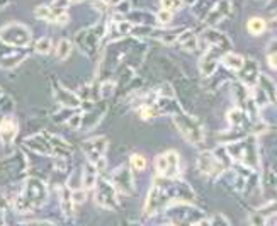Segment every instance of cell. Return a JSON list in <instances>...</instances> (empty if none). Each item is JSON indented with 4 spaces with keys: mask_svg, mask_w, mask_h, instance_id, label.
Instances as JSON below:
<instances>
[{
    "mask_svg": "<svg viewBox=\"0 0 277 226\" xmlns=\"http://www.w3.org/2000/svg\"><path fill=\"white\" fill-rule=\"evenodd\" d=\"M174 124L190 145L199 147L201 143H204V128L198 118L189 116L185 112H174Z\"/></svg>",
    "mask_w": 277,
    "mask_h": 226,
    "instance_id": "obj_3",
    "label": "cell"
},
{
    "mask_svg": "<svg viewBox=\"0 0 277 226\" xmlns=\"http://www.w3.org/2000/svg\"><path fill=\"white\" fill-rule=\"evenodd\" d=\"M225 51L218 46H209V49H206L201 56V63H199V68L203 72L204 77H213V73L216 72V67H218V62L221 58V54Z\"/></svg>",
    "mask_w": 277,
    "mask_h": 226,
    "instance_id": "obj_12",
    "label": "cell"
},
{
    "mask_svg": "<svg viewBox=\"0 0 277 226\" xmlns=\"http://www.w3.org/2000/svg\"><path fill=\"white\" fill-rule=\"evenodd\" d=\"M17 134V124L12 118H4L0 121V139L4 145H9Z\"/></svg>",
    "mask_w": 277,
    "mask_h": 226,
    "instance_id": "obj_16",
    "label": "cell"
},
{
    "mask_svg": "<svg viewBox=\"0 0 277 226\" xmlns=\"http://www.w3.org/2000/svg\"><path fill=\"white\" fill-rule=\"evenodd\" d=\"M97 179H99L97 167H95L94 163L87 162V163H85V167H84V174H82V185H84V189L85 190L94 189V185H95V182H97Z\"/></svg>",
    "mask_w": 277,
    "mask_h": 226,
    "instance_id": "obj_17",
    "label": "cell"
},
{
    "mask_svg": "<svg viewBox=\"0 0 277 226\" xmlns=\"http://www.w3.org/2000/svg\"><path fill=\"white\" fill-rule=\"evenodd\" d=\"M26 143L31 147L33 150H36V152L39 153H44V155H53L54 150L49 147V145L44 142V139L41 136H33V138H29L26 139Z\"/></svg>",
    "mask_w": 277,
    "mask_h": 226,
    "instance_id": "obj_20",
    "label": "cell"
},
{
    "mask_svg": "<svg viewBox=\"0 0 277 226\" xmlns=\"http://www.w3.org/2000/svg\"><path fill=\"white\" fill-rule=\"evenodd\" d=\"M4 211H6V201H4V197H0V223L4 221Z\"/></svg>",
    "mask_w": 277,
    "mask_h": 226,
    "instance_id": "obj_34",
    "label": "cell"
},
{
    "mask_svg": "<svg viewBox=\"0 0 277 226\" xmlns=\"http://www.w3.org/2000/svg\"><path fill=\"white\" fill-rule=\"evenodd\" d=\"M114 82H104L102 85H100V97L102 99H109L110 95L114 94Z\"/></svg>",
    "mask_w": 277,
    "mask_h": 226,
    "instance_id": "obj_30",
    "label": "cell"
},
{
    "mask_svg": "<svg viewBox=\"0 0 277 226\" xmlns=\"http://www.w3.org/2000/svg\"><path fill=\"white\" fill-rule=\"evenodd\" d=\"M155 170L158 177L163 179H177L180 174V157L177 152L170 150L155 158Z\"/></svg>",
    "mask_w": 277,
    "mask_h": 226,
    "instance_id": "obj_7",
    "label": "cell"
},
{
    "mask_svg": "<svg viewBox=\"0 0 277 226\" xmlns=\"http://www.w3.org/2000/svg\"><path fill=\"white\" fill-rule=\"evenodd\" d=\"M95 189V203L99 206H102L105 209H118V190L113 185V182L105 180L104 177L97 179V182L94 185Z\"/></svg>",
    "mask_w": 277,
    "mask_h": 226,
    "instance_id": "obj_9",
    "label": "cell"
},
{
    "mask_svg": "<svg viewBox=\"0 0 277 226\" xmlns=\"http://www.w3.org/2000/svg\"><path fill=\"white\" fill-rule=\"evenodd\" d=\"M62 206H63V211L65 214L68 216H73V199H72V190L70 189H63V194H62Z\"/></svg>",
    "mask_w": 277,
    "mask_h": 226,
    "instance_id": "obj_23",
    "label": "cell"
},
{
    "mask_svg": "<svg viewBox=\"0 0 277 226\" xmlns=\"http://www.w3.org/2000/svg\"><path fill=\"white\" fill-rule=\"evenodd\" d=\"M110 182L116 187L119 194H133L134 192V185H133V175H131L128 167H118L113 172V177H110Z\"/></svg>",
    "mask_w": 277,
    "mask_h": 226,
    "instance_id": "obj_11",
    "label": "cell"
},
{
    "mask_svg": "<svg viewBox=\"0 0 277 226\" xmlns=\"http://www.w3.org/2000/svg\"><path fill=\"white\" fill-rule=\"evenodd\" d=\"M219 60L226 68L233 70V72H240V68L243 67V62H245V58L241 56V54H236L233 51H225Z\"/></svg>",
    "mask_w": 277,
    "mask_h": 226,
    "instance_id": "obj_18",
    "label": "cell"
},
{
    "mask_svg": "<svg viewBox=\"0 0 277 226\" xmlns=\"http://www.w3.org/2000/svg\"><path fill=\"white\" fill-rule=\"evenodd\" d=\"M199 172L206 177H218L225 172V163L221 162L219 157L214 152H203L198 157Z\"/></svg>",
    "mask_w": 277,
    "mask_h": 226,
    "instance_id": "obj_10",
    "label": "cell"
},
{
    "mask_svg": "<svg viewBox=\"0 0 277 226\" xmlns=\"http://www.w3.org/2000/svg\"><path fill=\"white\" fill-rule=\"evenodd\" d=\"M85 189H75V190H72V199H73V204L77 206V204H82L84 201H85Z\"/></svg>",
    "mask_w": 277,
    "mask_h": 226,
    "instance_id": "obj_31",
    "label": "cell"
},
{
    "mask_svg": "<svg viewBox=\"0 0 277 226\" xmlns=\"http://www.w3.org/2000/svg\"><path fill=\"white\" fill-rule=\"evenodd\" d=\"M257 85L264 90V94L267 95L269 102L275 104V85H274V82H272L267 75H259V78H257Z\"/></svg>",
    "mask_w": 277,
    "mask_h": 226,
    "instance_id": "obj_19",
    "label": "cell"
},
{
    "mask_svg": "<svg viewBox=\"0 0 277 226\" xmlns=\"http://www.w3.org/2000/svg\"><path fill=\"white\" fill-rule=\"evenodd\" d=\"M0 41H4L9 46L24 48L31 43V33L26 26H21V24H7L0 31Z\"/></svg>",
    "mask_w": 277,
    "mask_h": 226,
    "instance_id": "obj_8",
    "label": "cell"
},
{
    "mask_svg": "<svg viewBox=\"0 0 277 226\" xmlns=\"http://www.w3.org/2000/svg\"><path fill=\"white\" fill-rule=\"evenodd\" d=\"M240 77L243 85H246L248 89L254 87L257 83V78H259V65L255 60H245L243 67L240 68Z\"/></svg>",
    "mask_w": 277,
    "mask_h": 226,
    "instance_id": "obj_14",
    "label": "cell"
},
{
    "mask_svg": "<svg viewBox=\"0 0 277 226\" xmlns=\"http://www.w3.org/2000/svg\"><path fill=\"white\" fill-rule=\"evenodd\" d=\"M70 53H72V43L68 39H62L57 46V58L60 62H63V60H67L70 56Z\"/></svg>",
    "mask_w": 277,
    "mask_h": 226,
    "instance_id": "obj_24",
    "label": "cell"
},
{
    "mask_svg": "<svg viewBox=\"0 0 277 226\" xmlns=\"http://www.w3.org/2000/svg\"><path fill=\"white\" fill-rule=\"evenodd\" d=\"M105 34V26L100 24L97 27H87V29H82L80 33H77V46L80 48V51L87 56H92V54L97 51L99 44H100V39L104 38Z\"/></svg>",
    "mask_w": 277,
    "mask_h": 226,
    "instance_id": "obj_5",
    "label": "cell"
},
{
    "mask_svg": "<svg viewBox=\"0 0 277 226\" xmlns=\"http://www.w3.org/2000/svg\"><path fill=\"white\" fill-rule=\"evenodd\" d=\"M129 163H131V168L134 170V172H143L145 168H147V158L143 157V155H131L129 158Z\"/></svg>",
    "mask_w": 277,
    "mask_h": 226,
    "instance_id": "obj_25",
    "label": "cell"
},
{
    "mask_svg": "<svg viewBox=\"0 0 277 226\" xmlns=\"http://www.w3.org/2000/svg\"><path fill=\"white\" fill-rule=\"evenodd\" d=\"M196 199L192 187L179 179H163L160 177L152 184L148 190L147 203H145V214L155 216L165 206L172 203H190Z\"/></svg>",
    "mask_w": 277,
    "mask_h": 226,
    "instance_id": "obj_1",
    "label": "cell"
},
{
    "mask_svg": "<svg viewBox=\"0 0 277 226\" xmlns=\"http://www.w3.org/2000/svg\"><path fill=\"white\" fill-rule=\"evenodd\" d=\"M119 2H121V0H107V4H109V6H113V7L118 6Z\"/></svg>",
    "mask_w": 277,
    "mask_h": 226,
    "instance_id": "obj_35",
    "label": "cell"
},
{
    "mask_svg": "<svg viewBox=\"0 0 277 226\" xmlns=\"http://www.w3.org/2000/svg\"><path fill=\"white\" fill-rule=\"evenodd\" d=\"M54 99H57V102L60 105H63V107H70V109H77L82 105V99L78 97L77 94L70 92L68 89H65L62 83L57 82L54 80Z\"/></svg>",
    "mask_w": 277,
    "mask_h": 226,
    "instance_id": "obj_13",
    "label": "cell"
},
{
    "mask_svg": "<svg viewBox=\"0 0 277 226\" xmlns=\"http://www.w3.org/2000/svg\"><path fill=\"white\" fill-rule=\"evenodd\" d=\"M82 150L90 163H94L97 170H104L105 167V152H107V138L94 136L82 143Z\"/></svg>",
    "mask_w": 277,
    "mask_h": 226,
    "instance_id": "obj_6",
    "label": "cell"
},
{
    "mask_svg": "<svg viewBox=\"0 0 277 226\" xmlns=\"http://www.w3.org/2000/svg\"><path fill=\"white\" fill-rule=\"evenodd\" d=\"M155 19H157V22L158 24H169V22H172V19H174V12H170V11H165V9H162L157 16H155Z\"/></svg>",
    "mask_w": 277,
    "mask_h": 226,
    "instance_id": "obj_29",
    "label": "cell"
},
{
    "mask_svg": "<svg viewBox=\"0 0 277 226\" xmlns=\"http://www.w3.org/2000/svg\"><path fill=\"white\" fill-rule=\"evenodd\" d=\"M226 153L230 155V158H235L236 162H240L245 167L255 168V165L259 163V155H257V145L254 138H246L245 142H235L225 147Z\"/></svg>",
    "mask_w": 277,
    "mask_h": 226,
    "instance_id": "obj_4",
    "label": "cell"
},
{
    "mask_svg": "<svg viewBox=\"0 0 277 226\" xmlns=\"http://www.w3.org/2000/svg\"><path fill=\"white\" fill-rule=\"evenodd\" d=\"M245 116H246V114H245L240 107H235V109H231L230 112H228V123H230L233 128L238 129V128L243 126Z\"/></svg>",
    "mask_w": 277,
    "mask_h": 226,
    "instance_id": "obj_22",
    "label": "cell"
},
{
    "mask_svg": "<svg viewBox=\"0 0 277 226\" xmlns=\"http://www.w3.org/2000/svg\"><path fill=\"white\" fill-rule=\"evenodd\" d=\"M36 16L39 19H43V21H48V22H57V14L53 12L51 7H38L36 11Z\"/></svg>",
    "mask_w": 277,
    "mask_h": 226,
    "instance_id": "obj_26",
    "label": "cell"
},
{
    "mask_svg": "<svg viewBox=\"0 0 277 226\" xmlns=\"http://www.w3.org/2000/svg\"><path fill=\"white\" fill-rule=\"evenodd\" d=\"M53 49V43L49 38H41L39 41L36 43V51L41 53V54H48L49 51Z\"/></svg>",
    "mask_w": 277,
    "mask_h": 226,
    "instance_id": "obj_27",
    "label": "cell"
},
{
    "mask_svg": "<svg viewBox=\"0 0 277 226\" xmlns=\"http://www.w3.org/2000/svg\"><path fill=\"white\" fill-rule=\"evenodd\" d=\"M204 39L209 43V46H218L221 48L223 51H230V48H231V43H230V39L225 36L223 33H218L216 29H208L204 34Z\"/></svg>",
    "mask_w": 277,
    "mask_h": 226,
    "instance_id": "obj_15",
    "label": "cell"
},
{
    "mask_svg": "<svg viewBox=\"0 0 277 226\" xmlns=\"http://www.w3.org/2000/svg\"><path fill=\"white\" fill-rule=\"evenodd\" d=\"M208 223H225V224H228V223H230V221H228V219H226V218H225V216H221V214H219V216H218V218H213V219H209V221H208Z\"/></svg>",
    "mask_w": 277,
    "mask_h": 226,
    "instance_id": "obj_33",
    "label": "cell"
},
{
    "mask_svg": "<svg viewBox=\"0 0 277 226\" xmlns=\"http://www.w3.org/2000/svg\"><path fill=\"white\" fill-rule=\"evenodd\" d=\"M267 24L262 17H252L248 22H246V29H248V33L252 36H260L262 33L265 31Z\"/></svg>",
    "mask_w": 277,
    "mask_h": 226,
    "instance_id": "obj_21",
    "label": "cell"
},
{
    "mask_svg": "<svg viewBox=\"0 0 277 226\" xmlns=\"http://www.w3.org/2000/svg\"><path fill=\"white\" fill-rule=\"evenodd\" d=\"M48 197V190L41 180L38 179H29L26 185H24V192L19 197L16 208L19 211H31L38 206H41Z\"/></svg>",
    "mask_w": 277,
    "mask_h": 226,
    "instance_id": "obj_2",
    "label": "cell"
},
{
    "mask_svg": "<svg viewBox=\"0 0 277 226\" xmlns=\"http://www.w3.org/2000/svg\"><path fill=\"white\" fill-rule=\"evenodd\" d=\"M267 62H269V67L272 70H275V51L272 49V54L269 53V56H267Z\"/></svg>",
    "mask_w": 277,
    "mask_h": 226,
    "instance_id": "obj_32",
    "label": "cell"
},
{
    "mask_svg": "<svg viewBox=\"0 0 277 226\" xmlns=\"http://www.w3.org/2000/svg\"><path fill=\"white\" fill-rule=\"evenodd\" d=\"M160 6H162V9H165V11H179L180 7L184 6V0H160Z\"/></svg>",
    "mask_w": 277,
    "mask_h": 226,
    "instance_id": "obj_28",
    "label": "cell"
}]
</instances>
